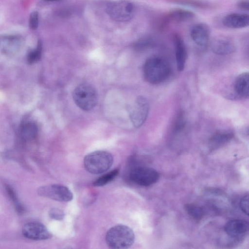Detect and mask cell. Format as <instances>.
<instances>
[{"instance_id":"cell-1","label":"cell","mask_w":249,"mask_h":249,"mask_svg":"<svg viewBox=\"0 0 249 249\" xmlns=\"http://www.w3.org/2000/svg\"><path fill=\"white\" fill-rule=\"evenodd\" d=\"M143 76L145 80L152 84L164 82L169 76L171 67L164 58L154 56L148 58L143 67Z\"/></svg>"},{"instance_id":"cell-2","label":"cell","mask_w":249,"mask_h":249,"mask_svg":"<svg viewBox=\"0 0 249 249\" xmlns=\"http://www.w3.org/2000/svg\"><path fill=\"white\" fill-rule=\"evenodd\" d=\"M134 240L135 234L132 230L122 224L111 228L106 235L107 244L111 249H127L132 245Z\"/></svg>"},{"instance_id":"cell-3","label":"cell","mask_w":249,"mask_h":249,"mask_svg":"<svg viewBox=\"0 0 249 249\" xmlns=\"http://www.w3.org/2000/svg\"><path fill=\"white\" fill-rule=\"evenodd\" d=\"M113 162L112 155L106 151L91 152L84 158V164L86 170L93 174H99L107 171Z\"/></svg>"},{"instance_id":"cell-4","label":"cell","mask_w":249,"mask_h":249,"mask_svg":"<svg viewBox=\"0 0 249 249\" xmlns=\"http://www.w3.org/2000/svg\"><path fill=\"white\" fill-rule=\"evenodd\" d=\"M72 97L76 105L86 111L93 108L98 101L96 90L89 83H82L77 86L73 90Z\"/></svg>"},{"instance_id":"cell-5","label":"cell","mask_w":249,"mask_h":249,"mask_svg":"<svg viewBox=\"0 0 249 249\" xmlns=\"http://www.w3.org/2000/svg\"><path fill=\"white\" fill-rule=\"evenodd\" d=\"M107 12L113 20L119 22H125L132 19L135 12L133 3L127 0H119L109 4Z\"/></svg>"},{"instance_id":"cell-6","label":"cell","mask_w":249,"mask_h":249,"mask_svg":"<svg viewBox=\"0 0 249 249\" xmlns=\"http://www.w3.org/2000/svg\"><path fill=\"white\" fill-rule=\"evenodd\" d=\"M195 17L193 12L184 9H175L163 15L158 23L159 30H165L172 23H181L189 21Z\"/></svg>"},{"instance_id":"cell-7","label":"cell","mask_w":249,"mask_h":249,"mask_svg":"<svg viewBox=\"0 0 249 249\" xmlns=\"http://www.w3.org/2000/svg\"><path fill=\"white\" fill-rule=\"evenodd\" d=\"M37 193L40 196L62 202L70 201L73 198L72 193L68 187L59 184L40 187Z\"/></svg>"},{"instance_id":"cell-8","label":"cell","mask_w":249,"mask_h":249,"mask_svg":"<svg viewBox=\"0 0 249 249\" xmlns=\"http://www.w3.org/2000/svg\"><path fill=\"white\" fill-rule=\"evenodd\" d=\"M131 179L136 184L144 186L151 185L159 180L160 174L155 169L146 166H139L130 173Z\"/></svg>"},{"instance_id":"cell-9","label":"cell","mask_w":249,"mask_h":249,"mask_svg":"<svg viewBox=\"0 0 249 249\" xmlns=\"http://www.w3.org/2000/svg\"><path fill=\"white\" fill-rule=\"evenodd\" d=\"M149 110L148 100L143 96L137 98L130 110V118L134 127H141L146 121Z\"/></svg>"},{"instance_id":"cell-10","label":"cell","mask_w":249,"mask_h":249,"mask_svg":"<svg viewBox=\"0 0 249 249\" xmlns=\"http://www.w3.org/2000/svg\"><path fill=\"white\" fill-rule=\"evenodd\" d=\"M22 232L25 237L34 240H46L51 237L47 228L37 222L26 223L23 227Z\"/></svg>"},{"instance_id":"cell-11","label":"cell","mask_w":249,"mask_h":249,"mask_svg":"<svg viewBox=\"0 0 249 249\" xmlns=\"http://www.w3.org/2000/svg\"><path fill=\"white\" fill-rule=\"evenodd\" d=\"M190 35L192 40L198 46L205 49L210 41V30L209 26L203 23H198L191 28Z\"/></svg>"},{"instance_id":"cell-12","label":"cell","mask_w":249,"mask_h":249,"mask_svg":"<svg viewBox=\"0 0 249 249\" xmlns=\"http://www.w3.org/2000/svg\"><path fill=\"white\" fill-rule=\"evenodd\" d=\"M211 48L213 53L220 55H229L236 50L233 41L225 36H218L213 38L211 42Z\"/></svg>"},{"instance_id":"cell-13","label":"cell","mask_w":249,"mask_h":249,"mask_svg":"<svg viewBox=\"0 0 249 249\" xmlns=\"http://www.w3.org/2000/svg\"><path fill=\"white\" fill-rule=\"evenodd\" d=\"M249 223L242 219H233L227 222L224 226L227 234L232 238H241L249 231Z\"/></svg>"},{"instance_id":"cell-14","label":"cell","mask_w":249,"mask_h":249,"mask_svg":"<svg viewBox=\"0 0 249 249\" xmlns=\"http://www.w3.org/2000/svg\"><path fill=\"white\" fill-rule=\"evenodd\" d=\"M223 25L230 29H242L249 24V16L246 13H231L225 16L222 19Z\"/></svg>"},{"instance_id":"cell-15","label":"cell","mask_w":249,"mask_h":249,"mask_svg":"<svg viewBox=\"0 0 249 249\" xmlns=\"http://www.w3.org/2000/svg\"><path fill=\"white\" fill-rule=\"evenodd\" d=\"M173 40L175 47L177 70L181 71L185 68L187 58L186 46L183 39L178 34L173 35Z\"/></svg>"},{"instance_id":"cell-16","label":"cell","mask_w":249,"mask_h":249,"mask_svg":"<svg viewBox=\"0 0 249 249\" xmlns=\"http://www.w3.org/2000/svg\"><path fill=\"white\" fill-rule=\"evenodd\" d=\"M234 91L239 97L248 98L249 96V74L248 72L240 74L235 79Z\"/></svg>"},{"instance_id":"cell-17","label":"cell","mask_w":249,"mask_h":249,"mask_svg":"<svg viewBox=\"0 0 249 249\" xmlns=\"http://www.w3.org/2000/svg\"><path fill=\"white\" fill-rule=\"evenodd\" d=\"M19 130L21 137L25 140L35 139L38 132L37 126L32 121H24L20 125Z\"/></svg>"},{"instance_id":"cell-18","label":"cell","mask_w":249,"mask_h":249,"mask_svg":"<svg viewBox=\"0 0 249 249\" xmlns=\"http://www.w3.org/2000/svg\"><path fill=\"white\" fill-rule=\"evenodd\" d=\"M233 137V134L231 132H217L210 139V146L213 149L217 148L228 142Z\"/></svg>"},{"instance_id":"cell-19","label":"cell","mask_w":249,"mask_h":249,"mask_svg":"<svg viewBox=\"0 0 249 249\" xmlns=\"http://www.w3.org/2000/svg\"><path fill=\"white\" fill-rule=\"evenodd\" d=\"M155 44V40L152 36H145L135 42L133 47L138 51H143L152 48Z\"/></svg>"},{"instance_id":"cell-20","label":"cell","mask_w":249,"mask_h":249,"mask_svg":"<svg viewBox=\"0 0 249 249\" xmlns=\"http://www.w3.org/2000/svg\"><path fill=\"white\" fill-rule=\"evenodd\" d=\"M185 210L190 217L196 220L202 219L204 215L202 208L199 206L192 204H186L184 206Z\"/></svg>"},{"instance_id":"cell-21","label":"cell","mask_w":249,"mask_h":249,"mask_svg":"<svg viewBox=\"0 0 249 249\" xmlns=\"http://www.w3.org/2000/svg\"><path fill=\"white\" fill-rule=\"evenodd\" d=\"M119 170L114 169L99 177L93 184L95 186H102L113 180L118 175Z\"/></svg>"},{"instance_id":"cell-22","label":"cell","mask_w":249,"mask_h":249,"mask_svg":"<svg viewBox=\"0 0 249 249\" xmlns=\"http://www.w3.org/2000/svg\"><path fill=\"white\" fill-rule=\"evenodd\" d=\"M176 3L188 5L201 9H207L212 7V5L206 2L199 0H172Z\"/></svg>"},{"instance_id":"cell-23","label":"cell","mask_w":249,"mask_h":249,"mask_svg":"<svg viewBox=\"0 0 249 249\" xmlns=\"http://www.w3.org/2000/svg\"><path fill=\"white\" fill-rule=\"evenodd\" d=\"M186 119L184 112L181 110L178 113L173 125V131L176 133L181 132L186 125Z\"/></svg>"},{"instance_id":"cell-24","label":"cell","mask_w":249,"mask_h":249,"mask_svg":"<svg viewBox=\"0 0 249 249\" xmlns=\"http://www.w3.org/2000/svg\"><path fill=\"white\" fill-rule=\"evenodd\" d=\"M42 44L39 41L36 48L29 53L27 56L28 62L30 64H33L38 62L41 56L42 53Z\"/></svg>"},{"instance_id":"cell-25","label":"cell","mask_w":249,"mask_h":249,"mask_svg":"<svg viewBox=\"0 0 249 249\" xmlns=\"http://www.w3.org/2000/svg\"><path fill=\"white\" fill-rule=\"evenodd\" d=\"M6 190L10 199L13 201L16 211L19 213H22L24 212V208L19 201L14 190L9 185H6Z\"/></svg>"},{"instance_id":"cell-26","label":"cell","mask_w":249,"mask_h":249,"mask_svg":"<svg viewBox=\"0 0 249 249\" xmlns=\"http://www.w3.org/2000/svg\"><path fill=\"white\" fill-rule=\"evenodd\" d=\"M39 17L36 11L33 12L30 15L29 19V26L32 30H36L38 26Z\"/></svg>"},{"instance_id":"cell-27","label":"cell","mask_w":249,"mask_h":249,"mask_svg":"<svg viewBox=\"0 0 249 249\" xmlns=\"http://www.w3.org/2000/svg\"><path fill=\"white\" fill-rule=\"evenodd\" d=\"M240 207L242 211L247 215H249V196H244L240 200Z\"/></svg>"},{"instance_id":"cell-28","label":"cell","mask_w":249,"mask_h":249,"mask_svg":"<svg viewBox=\"0 0 249 249\" xmlns=\"http://www.w3.org/2000/svg\"><path fill=\"white\" fill-rule=\"evenodd\" d=\"M49 214L52 218L59 220L62 219L64 216L63 212L57 208L52 209L50 211Z\"/></svg>"},{"instance_id":"cell-29","label":"cell","mask_w":249,"mask_h":249,"mask_svg":"<svg viewBox=\"0 0 249 249\" xmlns=\"http://www.w3.org/2000/svg\"><path fill=\"white\" fill-rule=\"evenodd\" d=\"M237 6L240 9L248 11L249 10V2L248 0H240L237 3Z\"/></svg>"},{"instance_id":"cell-30","label":"cell","mask_w":249,"mask_h":249,"mask_svg":"<svg viewBox=\"0 0 249 249\" xmlns=\"http://www.w3.org/2000/svg\"><path fill=\"white\" fill-rule=\"evenodd\" d=\"M48 1H56V0H46Z\"/></svg>"}]
</instances>
